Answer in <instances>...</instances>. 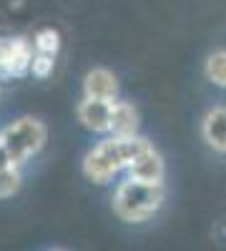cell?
<instances>
[{
  "mask_svg": "<svg viewBox=\"0 0 226 251\" xmlns=\"http://www.w3.org/2000/svg\"><path fill=\"white\" fill-rule=\"evenodd\" d=\"M149 141L138 136H111L108 141H100L83 161V174L88 181L103 186L108 183L121 169H128V163L146 149Z\"/></svg>",
  "mask_w": 226,
  "mask_h": 251,
  "instance_id": "1",
  "label": "cell"
},
{
  "mask_svg": "<svg viewBox=\"0 0 226 251\" xmlns=\"http://www.w3.org/2000/svg\"><path fill=\"white\" fill-rule=\"evenodd\" d=\"M163 201V186L161 183H143L136 178H128L118 186L113 196V211L126 224H141L149 221Z\"/></svg>",
  "mask_w": 226,
  "mask_h": 251,
  "instance_id": "2",
  "label": "cell"
},
{
  "mask_svg": "<svg viewBox=\"0 0 226 251\" xmlns=\"http://www.w3.org/2000/svg\"><path fill=\"white\" fill-rule=\"evenodd\" d=\"M46 138H48L46 126L30 116L18 118L0 131V146L8 153V161L15 166H23L25 161L38 156L46 146Z\"/></svg>",
  "mask_w": 226,
  "mask_h": 251,
  "instance_id": "3",
  "label": "cell"
},
{
  "mask_svg": "<svg viewBox=\"0 0 226 251\" xmlns=\"http://www.w3.org/2000/svg\"><path fill=\"white\" fill-rule=\"evenodd\" d=\"M33 53V40H28L25 35L0 40V80L25 78L30 73Z\"/></svg>",
  "mask_w": 226,
  "mask_h": 251,
  "instance_id": "4",
  "label": "cell"
},
{
  "mask_svg": "<svg viewBox=\"0 0 226 251\" xmlns=\"http://www.w3.org/2000/svg\"><path fill=\"white\" fill-rule=\"evenodd\" d=\"M128 176L143 183H161L163 181V158L158 151H153V146L149 143L131 163H128Z\"/></svg>",
  "mask_w": 226,
  "mask_h": 251,
  "instance_id": "5",
  "label": "cell"
},
{
  "mask_svg": "<svg viewBox=\"0 0 226 251\" xmlns=\"http://www.w3.org/2000/svg\"><path fill=\"white\" fill-rule=\"evenodd\" d=\"M111 106H113V100L83 98V100L78 103V121L83 123L88 131H96V133H108Z\"/></svg>",
  "mask_w": 226,
  "mask_h": 251,
  "instance_id": "6",
  "label": "cell"
},
{
  "mask_svg": "<svg viewBox=\"0 0 226 251\" xmlns=\"http://www.w3.org/2000/svg\"><path fill=\"white\" fill-rule=\"evenodd\" d=\"M83 93L86 98H100V100H116L118 96V80L108 68H93L83 78Z\"/></svg>",
  "mask_w": 226,
  "mask_h": 251,
  "instance_id": "7",
  "label": "cell"
},
{
  "mask_svg": "<svg viewBox=\"0 0 226 251\" xmlns=\"http://www.w3.org/2000/svg\"><path fill=\"white\" fill-rule=\"evenodd\" d=\"M138 128V113L128 100H113L111 106V123H108V133L111 136H136Z\"/></svg>",
  "mask_w": 226,
  "mask_h": 251,
  "instance_id": "8",
  "label": "cell"
},
{
  "mask_svg": "<svg viewBox=\"0 0 226 251\" xmlns=\"http://www.w3.org/2000/svg\"><path fill=\"white\" fill-rule=\"evenodd\" d=\"M203 141H206L214 151L226 153V108H214L206 113L201 126Z\"/></svg>",
  "mask_w": 226,
  "mask_h": 251,
  "instance_id": "9",
  "label": "cell"
},
{
  "mask_svg": "<svg viewBox=\"0 0 226 251\" xmlns=\"http://www.w3.org/2000/svg\"><path fill=\"white\" fill-rule=\"evenodd\" d=\"M23 178H20V166L15 163H5L0 166V199H10L20 191Z\"/></svg>",
  "mask_w": 226,
  "mask_h": 251,
  "instance_id": "10",
  "label": "cell"
},
{
  "mask_svg": "<svg viewBox=\"0 0 226 251\" xmlns=\"http://www.w3.org/2000/svg\"><path fill=\"white\" fill-rule=\"evenodd\" d=\"M33 50L48 53V55H58V50H60V33L55 28H40L33 35Z\"/></svg>",
  "mask_w": 226,
  "mask_h": 251,
  "instance_id": "11",
  "label": "cell"
},
{
  "mask_svg": "<svg viewBox=\"0 0 226 251\" xmlns=\"http://www.w3.org/2000/svg\"><path fill=\"white\" fill-rule=\"evenodd\" d=\"M206 78L219 88H226V50H216L206 60Z\"/></svg>",
  "mask_w": 226,
  "mask_h": 251,
  "instance_id": "12",
  "label": "cell"
},
{
  "mask_svg": "<svg viewBox=\"0 0 226 251\" xmlns=\"http://www.w3.org/2000/svg\"><path fill=\"white\" fill-rule=\"evenodd\" d=\"M55 68V55H48V53H33V60H30V75L38 78V80H46Z\"/></svg>",
  "mask_w": 226,
  "mask_h": 251,
  "instance_id": "13",
  "label": "cell"
},
{
  "mask_svg": "<svg viewBox=\"0 0 226 251\" xmlns=\"http://www.w3.org/2000/svg\"><path fill=\"white\" fill-rule=\"evenodd\" d=\"M5 163H10V161H8V153L3 151V146H0V166H5Z\"/></svg>",
  "mask_w": 226,
  "mask_h": 251,
  "instance_id": "14",
  "label": "cell"
}]
</instances>
